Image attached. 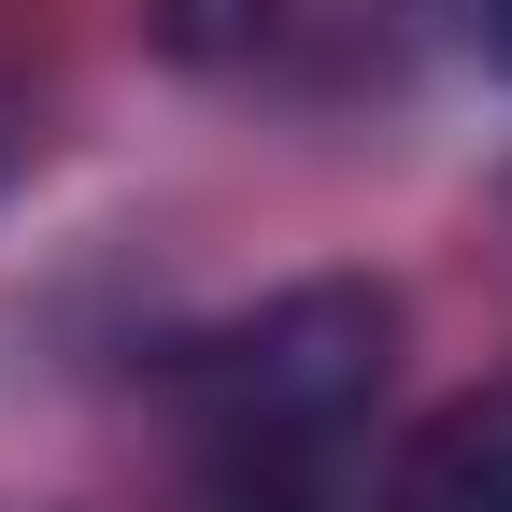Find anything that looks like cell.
Listing matches in <instances>:
<instances>
[{
	"mask_svg": "<svg viewBox=\"0 0 512 512\" xmlns=\"http://www.w3.org/2000/svg\"><path fill=\"white\" fill-rule=\"evenodd\" d=\"M384 370H399V299L370 271H313L285 299L228 313V328H200L171 356V399L228 470H285V456H328L384 399Z\"/></svg>",
	"mask_w": 512,
	"mask_h": 512,
	"instance_id": "6da1fadb",
	"label": "cell"
},
{
	"mask_svg": "<svg viewBox=\"0 0 512 512\" xmlns=\"http://www.w3.org/2000/svg\"><path fill=\"white\" fill-rule=\"evenodd\" d=\"M384 512H512V384H470L384 470Z\"/></svg>",
	"mask_w": 512,
	"mask_h": 512,
	"instance_id": "7a4b0ae2",
	"label": "cell"
},
{
	"mask_svg": "<svg viewBox=\"0 0 512 512\" xmlns=\"http://www.w3.org/2000/svg\"><path fill=\"white\" fill-rule=\"evenodd\" d=\"M157 43L185 57V72H228V57L271 43V0H157Z\"/></svg>",
	"mask_w": 512,
	"mask_h": 512,
	"instance_id": "3957f363",
	"label": "cell"
},
{
	"mask_svg": "<svg viewBox=\"0 0 512 512\" xmlns=\"http://www.w3.org/2000/svg\"><path fill=\"white\" fill-rule=\"evenodd\" d=\"M200 512H313V498H299V484H285V470H228V484H214V498H200Z\"/></svg>",
	"mask_w": 512,
	"mask_h": 512,
	"instance_id": "277c9868",
	"label": "cell"
},
{
	"mask_svg": "<svg viewBox=\"0 0 512 512\" xmlns=\"http://www.w3.org/2000/svg\"><path fill=\"white\" fill-rule=\"evenodd\" d=\"M484 43H498V72H512V0H484Z\"/></svg>",
	"mask_w": 512,
	"mask_h": 512,
	"instance_id": "5b68a950",
	"label": "cell"
},
{
	"mask_svg": "<svg viewBox=\"0 0 512 512\" xmlns=\"http://www.w3.org/2000/svg\"><path fill=\"white\" fill-rule=\"evenodd\" d=\"M0 171H15V128H0Z\"/></svg>",
	"mask_w": 512,
	"mask_h": 512,
	"instance_id": "8992f818",
	"label": "cell"
}]
</instances>
